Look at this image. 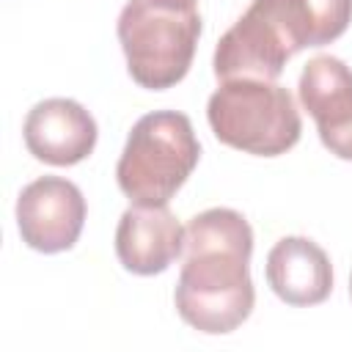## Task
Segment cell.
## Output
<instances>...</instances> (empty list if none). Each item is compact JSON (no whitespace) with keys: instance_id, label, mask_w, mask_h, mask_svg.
<instances>
[{"instance_id":"obj_1","label":"cell","mask_w":352,"mask_h":352,"mask_svg":"<svg viewBox=\"0 0 352 352\" xmlns=\"http://www.w3.org/2000/svg\"><path fill=\"white\" fill-rule=\"evenodd\" d=\"M250 253L253 228L236 209L212 206L184 226V264L173 302L192 330L223 336L250 316L256 302Z\"/></svg>"},{"instance_id":"obj_2","label":"cell","mask_w":352,"mask_h":352,"mask_svg":"<svg viewBox=\"0 0 352 352\" xmlns=\"http://www.w3.org/2000/svg\"><path fill=\"white\" fill-rule=\"evenodd\" d=\"M116 33L129 77L140 88L165 91L182 82L192 66L201 14L195 3L182 0H126Z\"/></svg>"},{"instance_id":"obj_3","label":"cell","mask_w":352,"mask_h":352,"mask_svg":"<svg viewBox=\"0 0 352 352\" xmlns=\"http://www.w3.org/2000/svg\"><path fill=\"white\" fill-rule=\"evenodd\" d=\"M201 160L192 121L176 110H154L135 121L116 165L121 192L140 206H168Z\"/></svg>"},{"instance_id":"obj_4","label":"cell","mask_w":352,"mask_h":352,"mask_svg":"<svg viewBox=\"0 0 352 352\" xmlns=\"http://www.w3.org/2000/svg\"><path fill=\"white\" fill-rule=\"evenodd\" d=\"M214 138L236 151L280 157L302 135L294 96L267 80H223L206 102Z\"/></svg>"},{"instance_id":"obj_5","label":"cell","mask_w":352,"mask_h":352,"mask_svg":"<svg viewBox=\"0 0 352 352\" xmlns=\"http://www.w3.org/2000/svg\"><path fill=\"white\" fill-rule=\"evenodd\" d=\"M311 47L300 0H253L214 47V77L275 82L292 55Z\"/></svg>"},{"instance_id":"obj_6","label":"cell","mask_w":352,"mask_h":352,"mask_svg":"<svg viewBox=\"0 0 352 352\" xmlns=\"http://www.w3.org/2000/svg\"><path fill=\"white\" fill-rule=\"evenodd\" d=\"M85 223V198L63 176H38L16 198V228L28 248L63 253L74 248Z\"/></svg>"},{"instance_id":"obj_7","label":"cell","mask_w":352,"mask_h":352,"mask_svg":"<svg viewBox=\"0 0 352 352\" xmlns=\"http://www.w3.org/2000/svg\"><path fill=\"white\" fill-rule=\"evenodd\" d=\"M297 91L322 146L352 162V69L336 55H316L302 66Z\"/></svg>"},{"instance_id":"obj_8","label":"cell","mask_w":352,"mask_h":352,"mask_svg":"<svg viewBox=\"0 0 352 352\" xmlns=\"http://www.w3.org/2000/svg\"><path fill=\"white\" fill-rule=\"evenodd\" d=\"M25 146L28 151L47 165H77L96 146V121L74 99L52 96L33 104L25 116Z\"/></svg>"},{"instance_id":"obj_9","label":"cell","mask_w":352,"mask_h":352,"mask_svg":"<svg viewBox=\"0 0 352 352\" xmlns=\"http://www.w3.org/2000/svg\"><path fill=\"white\" fill-rule=\"evenodd\" d=\"M184 253V226L168 206L132 204L116 228V256L132 275H160Z\"/></svg>"},{"instance_id":"obj_10","label":"cell","mask_w":352,"mask_h":352,"mask_svg":"<svg viewBox=\"0 0 352 352\" xmlns=\"http://www.w3.org/2000/svg\"><path fill=\"white\" fill-rule=\"evenodd\" d=\"M267 283L286 305H319L333 292V267L314 239L283 236L267 253Z\"/></svg>"},{"instance_id":"obj_11","label":"cell","mask_w":352,"mask_h":352,"mask_svg":"<svg viewBox=\"0 0 352 352\" xmlns=\"http://www.w3.org/2000/svg\"><path fill=\"white\" fill-rule=\"evenodd\" d=\"M300 3L308 19L311 47L336 41L352 22V0H300Z\"/></svg>"},{"instance_id":"obj_12","label":"cell","mask_w":352,"mask_h":352,"mask_svg":"<svg viewBox=\"0 0 352 352\" xmlns=\"http://www.w3.org/2000/svg\"><path fill=\"white\" fill-rule=\"evenodd\" d=\"M349 297H352V275H349Z\"/></svg>"},{"instance_id":"obj_13","label":"cell","mask_w":352,"mask_h":352,"mask_svg":"<svg viewBox=\"0 0 352 352\" xmlns=\"http://www.w3.org/2000/svg\"><path fill=\"white\" fill-rule=\"evenodd\" d=\"M182 3H195V0H182Z\"/></svg>"}]
</instances>
